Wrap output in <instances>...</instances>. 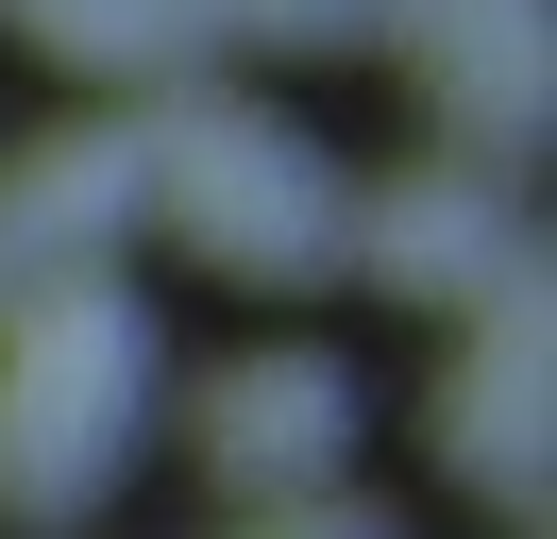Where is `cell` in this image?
Returning <instances> with one entry per match:
<instances>
[{"instance_id": "3", "label": "cell", "mask_w": 557, "mask_h": 539, "mask_svg": "<svg viewBox=\"0 0 557 539\" xmlns=\"http://www.w3.org/2000/svg\"><path fill=\"white\" fill-rule=\"evenodd\" d=\"M557 337H541V253H507L473 287V354H456V404H440V438H456V472H473L490 505H541V422H557Z\"/></svg>"}, {"instance_id": "1", "label": "cell", "mask_w": 557, "mask_h": 539, "mask_svg": "<svg viewBox=\"0 0 557 539\" xmlns=\"http://www.w3.org/2000/svg\"><path fill=\"white\" fill-rule=\"evenodd\" d=\"M136 388H152V337L102 270L17 287L0 303V505L17 523H85L119 438H136Z\"/></svg>"}, {"instance_id": "5", "label": "cell", "mask_w": 557, "mask_h": 539, "mask_svg": "<svg viewBox=\"0 0 557 539\" xmlns=\"http://www.w3.org/2000/svg\"><path fill=\"white\" fill-rule=\"evenodd\" d=\"M203 455H220L237 505H253V489L305 505L321 455H355V371H338V354H237V371L203 388Z\"/></svg>"}, {"instance_id": "10", "label": "cell", "mask_w": 557, "mask_h": 539, "mask_svg": "<svg viewBox=\"0 0 557 539\" xmlns=\"http://www.w3.org/2000/svg\"><path fill=\"white\" fill-rule=\"evenodd\" d=\"M355 17H388V34H406V51H422V34H456V17H490V0H355Z\"/></svg>"}, {"instance_id": "7", "label": "cell", "mask_w": 557, "mask_h": 539, "mask_svg": "<svg viewBox=\"0 0 557 539\" xmlns=\"http://www.w3.org/2000/svg\"><path fill=\"white\" fill-rule=\"evenodd\" d=\"M422 101H440L456 135H541V0H490V17L422 34Z\"/></svg>"}, {"instance_id": "6", "label": "cell", "mask_w": 557, "mask_h": 539, "mask_svg": "<svg viewBox=\"0 0 557 539\" xmlns=\"http://www.w3.org/2000/svg\"><path fill=\"white\" fill-rule=\"evenodd\" d=\"M338 236H355L406 303H473L490 270L523 253V236H507V186H473V168H422V186H388L372 220H338Z\"/></svg>"}, {"instance_id": "9", "label": "cell", "mask_w": 557, "mask_h": 539, "mask_svg": "<svg viewBox=\"0 0 557 539\" xmlns=\"http://www.w3.org/2000/svg\"><path fill=\"white\" fill-rule=\"evenodd\" d=\"M186 17H203V51H237V34H253V51H287V34H338L355 0H186Z\"/></svg>"}, {"instance_id": "8", "label": "cell", "mask_w": 557, "mask_h": 539, "mask_svg": "<svg viewBox=\"0 0 557 539\" xmlns=\"http://www.w3.org/2000/svg\"><path fill=\"white\" fill-rule=\"evenodd\" d=\"M51 67H102V85H186L203 67V17L186 0H0Z\"/></svg>"}, {"instance_id": "2", "label": "cell", "mask_w": 557, "mask_h": 539, "mask_svg": "<svg viewBox=\"0 0 557 539\" xmlns=\"http://www.w3.org/2000/svg\"><path fill=\"white\" fill-rule=\"evenodd\" d=\"M136 168H152V220L203 270H253V287H321V270H338V186H321V152L287 118H237V101L186 85L170 118L136 135Z\"/></svg>"}, {"instance_id": "4", "label": "cell", "mask_w": 557, "mask_h": 539, "mask_svg": "<svg viewBox=\"0 0 557 539\" xmlns=\"http://www.w3.org/2000/svg\"><path fill=\"white\" fill-rule=\"evenodd\" d=\"M136 220H152L136 135H35V152L0 168V303H17V287H69V270H102Z\"/></svg>"}]
</instances>
